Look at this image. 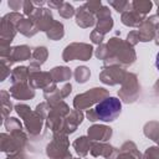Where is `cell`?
<instances>
[{
  "mask_svg": "<svg viewBox=\"0 0 159 159\" xmlns=\"http://www.w3.org/2000/svg\"><path fill=\"white\" fill-rule=\"evenodd\" d=\"M120 108L122 104L119 99H117L116 97H109L97 104L96 114L102 120H113L120 113Z\"/></svg>",
  "mask_w": 159,
  "mask_h": 159,
  "instance_id": "1",
  "label": "cell"
},
{
  "mask_svg": "<svg viewBox=\"0 0 159 159\" xmlns=\"http://www.w3.org/2000/svg\"><path fill=\"white\" fill-rule=\"evenodd\" d=\"M155 65H157V68L159 70V52H158V55H157V61H155Z\"/></svg>",
  "mask_w": 159,
  "mask_h": 159,
  "instance_id": "2",
  "label": "cell"
}]
</instances>
